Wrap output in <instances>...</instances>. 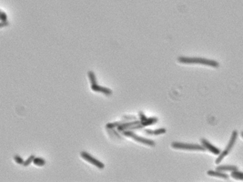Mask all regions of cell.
I'll return each instance as SVG.
<instances>
[{
    "label": "cell",
    "mask_w": 243,
    "mask_h": 182,
    "mask_svg": "<svg viewBox=\"0 0 243 182\" xmlns=\"http://www.w3.org/2000/svg\"><path fill=\"white\" fill-rule=\"evenodd\" d=\"M33 163H34L36 166L41 167V166H44V165L46 164V160L44 159V158H36V157L35 159H34V161H33Z\"/></svg>",
    "instance_id": "cell-15"
},
{
    "label": "cell",
    "mask_w": 243,
    "mask_h": 182,
    "mask_svg": "<svg viewBox=\"0 0 243 182\" xmlns=\"http://www.w3.org/2000/svg\"><path fill=\"white\" fill-rule=\"evenodd\" d=\"M241 137H242V138H243V131H242V132H241Z\"/></svg>",
    "instance_id": "cell-24"
},
{
    "label": "cell",
    "mask_w": 243,
    "mask_h": 182,
    "mask_svg": "<svg viewBox=\"0 0 243 182\" xmlns=\"http://www.w3.org/2000/svg\"><path fill=\"white\" fill-rule=\"evenodd\" d=\"M80 156H81V158H83V159H85L86 161L91 163L92 165L96 166V167H97V169H104L105 165L103 164V163L100 162L99 160H97V158H95L94 157H92V156L90 155V154H88L87 152H86V151H82V152L80 153Z\"/></svg>",
    "instance_id": "cell-5"
},
{
    "label": "cell",
    "mask_w": 243,
    "mask_h": 182,
    "mask_svg": "<svg viewBox=\"0 0 243 182\" xmlns=\"http://www.w3.org/2000/svg\"><path fill=\"white\" fill-rule=\"evenodd\" d=\"M91 89L94 92H99V93H103L106 96H110L112 94V90L109 89V88H107L105 87L99 86V84H96V85H91Z\"/></svg>",
    "instance_id": "cell-7"
},
{
    "label": "cell",
    "mask_w": 243,
    "mask_h": 182,
    "mask_svg": "<svg viewBox=\"0 0 243 182\" xmlns=\"http://www.w3.org/2000/svg\"><path fill=\"white\" fill-rule=\"evenodd\" d=\"M138 116H139V120H140V122H142V121H144V120H146L148 118L146 116V115H145L143 112H139V114H138Z\"/></svg>",
    "instance_id": "cell-21"
},
{
    "label": "cell",
    "mask_w": 243,
    "mask_h": 182,
    "mask_svg": "<svg viewBox=\"0 0 243 182\" xmlns=\"http://www.w3.org/2000/svg\"><path fill=\"white\" fill-rule=\"evenodd\" d=\"M154 131V136H158V135H162L166 133V129L164 128H157L155 130H153Z\"/></svg>",
    "instance_id": "cell-17"
},
{
    "label": "cell",
    "mask_w": 243,
    "mask_h": 182,
    "mask_svg": "<svg viewBox=\"0 0 243 182\" xmlns=\"http://www.w3.org/2000/svg\"><path fill=\"white\" fill-rule=\"evenodd\" d=\"M237 138H238V132L236 131V130H234V131L232 132V135H231V138H230V142L228 143V145H227V147L225 148V149H224L222 152H220L219 156L218 157V158L216 159V163H217V164H219V163L221 162V160L223 159V158H225V157L228 155V154L230 152V150L232 149L233 146L235 145V142H236V140H237Z\"/></svg>",
    "instance_id": "cell-4"
},
{
    "label": "cell",
    "mask_w": 243,
    "mask_h": 182,
    "mask_svg": "<svg viewBox=\"0 0 243 182\" xmlns=\"http://www.w3.org/2000/svg\"><path fill=\"white\" fill-rule=\"evenodd\" d=\"M158 122V118H148L146 120L140 122L142 124L143 127H148V126H151L153 124H156Z\"/></svg>",
    "instance_id": "cell-11"
},
{
    "label": "cell",
    "mask_w": 243,
    "mask_h": 182,
    "mask_svg": "<svg viewBox=\"0 0 243 182\" xmlns=\"http://www.w3.org/2000/svg\"><path fill=\"white\" fill-rule=\"evenodd\" d=\"M125 121H127V120H121V121H117V122H112V123H107V125H106V128H107V129H112V128H118V127H119L120 125H122Z\"/></svg>",
    "instance_id": "cell-12"
},
{
    "label": "cell",
    "mask_w": 243,
    "mask_h": 182,
    "mask_svg": "<svg viewBox=\"0 0 243 182\" xmlns=\"http://www.w3.org/2000/svg\"><path fill=\"white\" fill-rule=\"evenodd\" d=\"M122 134L125 137L131 138L134 139V140H136L137 142L145 144V145H148V146H150V147H154L156 145V143L154 140H151V139H148V138H143V137H140V136H138V135L135 134L133 131H131V130H125V131L122 132Z\"/></svg>",
    "instance_id": "cell-3"
},
{
    "label": "cell",
    "mask_w": 243,
    "mask_h": 182,
    "mask_svg": "<svg viewBox=\"0 0 243 182\" xmlns=\"http://www.w3.org/2000/svg\"><path fill=\"white\" fill-rule=\"evenodd\" d=\"M144 132L146 134H148V135H150V136H153V135H154V131H153V130H151V129H145Z\"/></svg>",
    "instance_id": "cell-22"
},
{
    "label": "cell",
    "mask_w": 243,
    "mask_h": 182,
    "mask_svg": "<svg viewBox=\"0 0 243 182\" xmlns=\"http://www.w3.org/2000/svg\"><path fill=\"white\" fill-rule=\"evenodd\" d=\"M87 76H88V78H89V81L91 83V85H96V84H97V77H96V75H95L94 72H93V71H88Z\"/></svg>",
    "instance_id": "cell-14"
},
{
    "label": "cell",
    "mask_w": 243,
    "mask_h": 182,
    "mask_svg": "<svg viewBox=\"0 0 243 182\" xmlns=\"http://www.w3.org/2000/svg\"><path fill=\"white\" fill-rule=\"evenodd\" d=\"M208 175L209 176H212V177H218V178H220V179H228V175L224 173L223 171H213V170H209L208 171Z\"/></svg>",
    "instance_id": "cell-9"
},
{
    "label": "cell",
    "mask_w": 243,
    "mask_h": 182,
    "mask_svg": "<svg viewBox=\"0 0 243 182\" xmlns=\"http://www.w3.org/2000/svg\"><path fill=\"white\" fill-rule=\"evenodd\" d=\"M140 123V120H131V121H125V122L120 125L119 127L117 128V129L119 130V131L120 132H123L125 131V130H127L128 128H130L131 126H134V125H137V124H139Z\"/></svg>",
    "instance_id": "cell-8"
},
{
    "label": "cell",
    "mask_w": 243,
    "mask_h": 182,
    "mask_svg": "<svg viewBox=\"0 0 243 182\" xmlns=\"http://www.w3.org/2000/svg\"><path fill=\"white\" fill-rule=\"evenodd\" d=\"M177 61L182 64H200L205 65V66L212 67V68H219V62L211 59H206L202 58H189V57H179L177 58Z\"/></svg>",
    "instance_id": "cell-1"
},
{
    "label": "cell",
    "mask_w": 243,
    "mask_h": 182,
    "mask_svg": "<svg viewBox=\"0 0 243 182\" xmlns=\"http://www.w3.org/2000/svg\"><path fill=\"white\" fill-rule=\"evenodd\" d=\"M0 19H1V21H7V14L1 11L0 12Z\"/></svg>",
    "instance_id": "cell-20"
},
{
    "label": "cell",
    "mask_w": 243,
    "mask_h": 182,
    "mask_svg": "<svg viewBox=\"0 0 243 182\" xmlns=\"http://www.w3.org/2000/svg\"><path fill=\"white\" fill-rule=\"evenodd\" d=\"M122 119L127 121H131V120H137V118L135 116H123Z\"/></svg>",
    "instance_id": "cell-19"
},
{
    "label": "cell",
    "mask_w": 243,
    "mask_h": 182,
    "mask_svg": "<svg viewBox=\"0 0 243 182\" xmlns=\"http://www.w3.org/2000/svg\"><path fill=\"white\" fill-rule=\"evenodd\" d=\"M201 145L206 148V150H209V152H211V153H213L214 155H219V154H220V149H219L218 148H216V147H214L212 144H210L207 139H205V138H202L201 140Z\"/></svg>",
    "instance_id": "cell-6"
},
{
    "label": "cell",
    "mask_w": 243,
    "mask_h": 182,
    "mask_svg": "<svg viewBox=\"0 0 243 182\" xmlns=\"http://www.w3.org/2000/svg\"><path fill=\"white\" fill-rule=\"evenodd\" d=\"M231 177L233 179H235L243 180V172H240L239 170L231 171Z\"/></svg>",
    "instance_id": "cell-13"
},
{
    "label": "cell",
    "mask_w": 243,
    "mask_h": 182,
    "mask_svg": "<svg viewBox=\"0 0 243 182\" xmlns=\"http://www.w3.org/2000/svg\"><path fill=\"white\" fill-rule=\"evenodd\" d=\"M216 170H219V171H234V170H238V167L233 166V165L219 166V167H217Z\"/></svg>",
    "instance_id": "cell-10"
},
{
    "label": "cell",
    "mask_w": 243,
    "mask_h": 182,
    "mask_svg": "<svg viewBox=\"0 0 243 182\" xmlns=\"http://www.w3.org/2000/svg\"><path fill=\"white\" fill-rule=\"evenodd\" d=\"M14 160H15L17 164H20V165H23V164H24V162H25L24 159H23L21 157L17 156V155H16L15 157H14Z\"/></svg>",
    "instance_id": "cell-18"
},
{
    "label": "cell",
    "mask_w": 243,
    "mask_h": 182,
    "mask_svg": "<svg viewBox=\"0 0 243 182\" xmlns=\"http://www.w3.org/2000/svg\"><path fill=\"white\" fill-rule=\"evenodd\" d=\"M9 25V23H8V21H1V23H0V27H4V26H8Z\"/></svg>",
    "instance_id": "cell-23"
},
{
    "label": "cell",
    "mask_w": 243,
    "mask_h": 182,
    "mask_svg": "<svg viewBox=\"0 0 243 182\" xmlns=\"http://www.w3.org/2000/svg\"><path fill=\"white\" fill-rule=\"evenodd\" d=\"M171 147L175 149H184V150H199V151H205V148L202 145L199 144H188V143H182V142H172Z\"/></svg>",
    "instance_id": "cell-2"
},
{
    "label": "cell",
    "mask_w": 243,
    "mask_h": 182,
    "mask_svg": "<svg viewBox=\"0 0 243 182\" xmlns=\"http://www.w3.org/2000/svg\"><path fill=\"white\" fill-rule=\"evenodd\" d=\"M35 156L34 155H31L28 158H27L26 160H25V162H24V164H23V166H25V167H27V166H29L30 164L32 162L34 161V159H35Z\"/></svg>",
    "instance_id": "cell-16"
}]
</instances>
